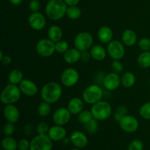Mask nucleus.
<instances>
[{
	"label": "nucleus",
	"mask_w": 150,
	"mask_h": 150,
	"mask_svg": "<svg viewBox=\"0 0 150 150\" xmlns=\"http://www.w3.org/2000/svg\"><path fill=\"white\" fill-rule=\"evenodd\" d=\"M62 95V88L57 82L51 81L45 83L41 89L40 95L43 101L53 104L57 103Z\"/></svg>",
	"instance_id": "f257e3e1"
},
{
	"label": "nucleus",
	"mask_w": 150,
	"mask_h": 150,
	"mask_svg": "<svg viewBox=\"0 0 150 150\" xmlns=\"http://www.w3.org/2000/svg\"><path fill=\"white\" fill-rule=\"evenodd\" d=\"M67 6L64 0H50L45 6V13L51 20H60L66 15Z\"/></svg>",
	"instance_id": "f03ea898"
},
{
	"label": "nucleus",
	"mask_w": 150,
	"mask_h": 150,
	"mask_svg": "<svg viewBox=\"0 0 150 150\" xmlns=\"http://www.w3.org/2000/svg\"><path fill=\"white\" fill-rule=\"evenodd\" d=\"M21 95V92L19 86L10 83L2 90L0 95V100L4 105H11L19 100Z\"/></svg>",
	"instance_id": "7ed1b4c3"
},
{
	"label": "nucleus",
	"mask_w": 150,
	"mask_h": 150,
	"mask_svg": "<svg viewBox=\"0 0 150 150\" xmlns=\"http://www.w3.org/2000/svg\"><path fill=\"white\" fill-rule=\"evenodd\" d=\"M90 111L94 119L98 121H103L109 118L112 109L111 105L108 102L100 100L93 104Z\"/></svg>",
	"instance_id": "20e7f679"
},
{
	"label": "nucleus",
	"mask_w": 150,
	"mask_h": 150,
	"mask_svg": "<svg viewBox=\"0 0 150 150\" xmlns=\"http://www.w3.org/2000/svg\"><path fill=\"white\" fill-rule=\"evenodd\" d=\"M103 96L102 88L98 84H92L86 88L82 94L83 101L88 104H93L99 102Z\"/></svg>",
	"instance_id": "39448f33"
},
{
	"label": "nucleus",
	"mask_w": 150,
	"mask_h": 150,
	"mask_svg": "<svg viewBox=\"0 0 150 150\" xmlns=\"http://www.w3.org/2000/svg\"><path fill=\"white\" fill-rule=\"evenodd\" d=\"M53 141L48 135H38L30 142L29 150H51Z\"/></svg>",
	"instance_id": "423d86ee"
},
{
	"label": "nucleus",
	"mask_w": 150,
	"mask_h": 150,
	"mask_svg": "<svg viewBox=\"0 0 150 150\" xmlns=\"http://www.w3.org/2000/svg\"><path fill=\"white\" fill-rule=\"evenodd\" d=\"M93 38L92 35L87 32H82L78 34L74 39L75 48L80 51H88L92 47Z\"/></svg>",
	"instance_id": "0eeeda50"
},
{
	"label": "nucleus",
	"mask_w": 150,
	"mask_h": 150,
	"mask_svg": "<svg viewBox=\"0 0 150 150\" xmlns=\"http://www.w3.org/2000/svg\"><path fill=\"white\" fill-rule=\"evenodd\" d=\"M36 51L42 57H51L56 51L55 42L49 38L40 40L36 45Z\"/></svg>",
	"instance_id": "6e6552de"
},
{
	"label": "nucleus",
	"mask_w": 150,
	"mask_h": 150,
	"mask_svg": "<svg viewBox=\"0 0 150 150\" xmlns=\"http://www.w3.org/2000/svg\"><path fill=\"white\" fill-rule=\"evenodd\" d=\"M79 80V73L76 69L68 67L62 72L61 75V81L66 87H72L78 83Z\"/></svg>",
	"instance_id": "1a4fd4ad"
},
{
	"label": "nucleus",
	"mask_w": 150,
	"mask_h": 150,
	"mask_svg": "<svg viewBox=\"0 0 150 150\" xmlns=\"http://www.w3.org/2000/svg\"><path fill=\"white\" fill-rule=\"evenodd\" d=\"M107 52L114 60H120L124 57L125 49L121 42L118 40H111L107 45Z\"/></svg>",
	"instance_id": "9d476101"
},
{
	"label": "nucleus",
	"mask_w": 150,
	"mask_h": 150,
	"mask_svg": "<svg viewBox=\"0 0 150 150\" xmlns=\"http://www.w3.org/2000/svg\"><path fill=\"white\" fill-rule=\"evenodd\" d=\"M119 122H120V125L122 130L129 133L136 132L139 126V123L137 119L133 116L128 115V114L125 116Z\"/></svg>",
	"instance_id": "9b49d317"
},
{
	"label": "nucleus",
	"mask_w": 150,
	"mask_h": 150,
	"mask_svg": "<svg viewBox=\"0 0 150 150\" xmlns=\"http://www.w3.org/2000/svg\"><path fill=\"white\" fill-rule=\"evenodd\" d=\"M29 26L35 31H40L45 28L46 25V19L42 13L37 12L32 13L28 18Z\"/></svg>",
	"instance_id": "f8f14e48"
},
{
	"label": "nucleus",
	"mask_w": 150,
	"mask_h": 150,
	"mask_svg": "<svg viewBox=\"0 0 150 150\" xmlns=\"http://www.w3.org/2000/svg\"><path fill=\"white\" fill-rule=\"evenodd\" d=\"M71 119V113L66 108H59L54 111L53 114V121L55 125L64 126L70 122Z\"/></svg>",
	"instance_id": "ddd939ff"
},
{
	"label": "nucleus",
	"mask_w": 150,
	"mask_h": 150,
	"mask_svg": "<svg viewBox=\"0 0 150 150\" xmlns=\"http://www.w3.org/2000/svg\"><path fill=\"white\" fill-rule=\"evenodd\" d=\"M103 86L107 90L114 91L117 89L121 84V77L118 73L114 72L107 74L103 81Z\"/></svg>",
	"instance_id": "4468645a"
},
{
	"label": "nucleus",
	"mask_w": 150,
	"mask_h": 150,
	"mask_svg": "<svg viewBox=\"0 0 150 150\" xmlns=\"http://www.w3.org/2000/svg\"><path fill=\"white\" fill-rule=\"evenodd\" d=\"M19 88L22 94L26 96L32 97L38 92V87L36 83L29 79H23L19 83Z\"/></svg>",
	"instance_id": "2eb2a0df"
},
{
	"label": "nucleus",
	"mask_w": 150,
	"mask_h": 150,
	"mask_svg": "<svg viewBox=\"0 0 150 150\" xmlns=\"http://www.w3.org/2000/svg\"><path fill=\"white\" fill-rule=\"evenodd\" d=\"M4 118L7 122L12 123H16L20 119V112L16 105L13 104L6 105L3 111Z\"/></svg>",
	"instance_id": "dca6fc26"
},
{
	"label": "nucleus",
	"mask_w": 150,
	"mask_h": 150,
	"mask_svg": "<svg viewBox=\"0 0 150 150\" xmlns=\"http://www.w3.org/2000/svg\"><path fill=\"white\" fill-rule=\"evenodd\" d=\"M48 136L53 142H59L64 139L67 136V131L63 126L55 125L50 127Z\"/></svg>",
	"instance_id": "f3484780"
},
{
	"label": "nucleus",
	"mask_w": 150,
	"mask_h": 150,
	"mask_svg": "<svg viewBox=\"0 0 150 150\" xmlns=\"http://www.w3.org/2000/svg\"><path fill=\"white\" fill-rule=\"evenodd\" d=\"M70 142L77 148H83L88 144V139L81 131L76 130L70 135Z\"/></svg>",
	"instance_id": "a211bd4d"
},
{
	"label": "nucleus",
	"mask_w": 150,
	"mask_h": 150,
	"mask_svg": "<svg viewBox=\"0 0 150 150\" xmlns=\"http://www.w3.org/2000/svg\"><path fill=\"white\" fill-rule=\"evenodd\" d=\"M64 60L67 64H75L81 60V51L76 48H69L64 54Z\"/></svg>",
	"instance_id": "6ab92c4d"
},
{
	"label": "nucleus",
	"mask_w": 150,
	"mask_h": 150,
	"mask_svg": "<svg viewBox=\"0 0 150 150\" xmlns=\"http://www.w3.org/2000/svg\"><path fill=\"white\" fill-rule=\"evenodd\" d=\"M98 37L102 43L108 44L113 38V31L109 26H103L98 30Z\"/></svg>",
	"instance_id": "aec40b11"
},
{
	"label": "nucleus",
	"mask_w": 150,
	"mask_h": 150,
	"mask_svg": "<svg viewBox=\"0 0 150 150\" xmlns=\"http://www.w3.org/2000/svg\"><path fill=\"white\" fill-rule=\"evenodd\" d=\"M83 100L76 97V98H73L69 101L67 108L71 114H79L83 111V106H84Z\"/></svg>",
	"instance_id": "412c9836"
},
{
	"label": "nucleus",
	"mask_w": 150,
	"mask_h": 150,
	"mask_svg": "<svg viewBox=\"0 0 150 150\" xmlns=\"http://www.w3.org/2000/svg\"><path fill=\"white\" fill-rule=\"evenodd\" d=\"M122 40L125 45L132 47L137 42V35L132 29H126L122 35Z\"/></svg>",
	"instance_id": "4be33fe9"
},
{
	"label": "nucleus",
	"mask_w": 150,
	"mask_h": 150,
	"mask_svg": "<svg viewBox=\"0 0 150 150\" xmlns=\"http://www.w3.org/2000/svg\"><path fill=\"white\" fill-rule=\"evenodd\" d=\"M90 54L92 58L96 61H102L106 57V51L102 45H95L91 48Z\"/></svg>",
	"instance_id": "5701e85b"
},
{
	"label": "nucleus",
	"mask_w": 150,
	"mask_h": 150,
	"mask_svg": "<svg viewBox=\"0 0 150 150\" xmlns=\"http://www.w3.org/2000/svg\"><path fill=\"white\" fill-rule=\"evenodd\" d=\"M48 36L51 40L57 42L61 40L63 36V32L61 28L57 25H53L50 26L48 30Z\"/></svg>",
	"instance_id": "b1692460"
},
{
	"label": "nucleus",
	"mask_w": 150,
	"mask_h": 150,
	"mask_svg": "<svg viewBox=\"0 0 150 150\" xmlns=\"http://www.w3.org/2000/svg\"><path fill=\"white\" fill-rule=\"evenodd\" d=\"M23 79V72L19 69H13L10 72L8 76V80L10 83L14 85L19 84Z\"/></svg>",
	"instance_id": "393cba45"
},
{
	"label": "nucleus",
	"mask_w": 150,
	"mask_h": 150,
	"mask_svg": "<svg viewBox=\"0 0 150 150\" xmlns=\"http://www.w3.org/2000/svg\"><path fill=\"white\" fill-rule=\"evenodd\" d=\"M136 83V76L131 72H126L122 76L121 83L125 88H130Z\"/></svg>",
	"instance_id": "a878e982"
},
{
	"label": "nucleus",
	"mask_w": 150,
	"mask_h": 150,
	"mask_svg": "<svg viewBox=\"0 0 150 150\" xmlns=\"http://www.w3.org/2000/svg\"><path fill=\"white\" fill-rule=\"evenodd\" d=\"M1 147L4 150H17L18 142L12 136H5L1 141Z\"/></svg>",
	"instance_id": "bb28decb"
},
{
	"label": "nucleus",
	"mask_w": 150,
	"mask_h": 150,
	"mask_svg": "<svg viewBox=\"0 0 150 150\" xmlns=\"http://www.w3.org/2000/svg\"><path fill=\"white\" fill-rule=\"evenodd\" d=\"M138 65L143 69H146L150 67V52L149 51H144L139 54L137 59Z\"/></svg>",
	"instance_id": "cd10ccee"
},
{
	"label": "nucleus",
	"mask_w": 150,
	"mask_h": 150,
	"mask_svg": "<svg viewBox=\"0 0 150 150\" xmlns=\"http://www.w3.org/2000/svg\"><path fill=\"white\" fill-rule=\"evenodd\" d=\"M81 10L77 5L68 6L66 12V15L69 18L72 20H77L81 16Z\"/></svg>",
	"instance_id": "c85d7f7f"
},
{
	"label": "nucleus",
	"mask_w": 150,
	"mask_h": 150,
	"mask_svg": "<svg viewBox=\"0 0 150 150\" xmlns=\"http://www.w3.org/2000/svg\"><path fill=\"white\" fill-rule=\"evenodd\" d=\"M51 111V104L45 101H42V103H40L38 107V113L41 117H45L49 115Z\"/></svg>",
	"instance_id": "c756f323"
},
{
	"label": "nucleus",
	"mask_w": 150,
	"mask_h": 150,
	"mask_svg": "<svg viewBox=\"0 0 150 150\" xmlns=\"http://www.w3.org/2000/svg\"><path fill=\"white\" fill-rule=\"evenodd\" d=\"M92 119H93V116H92L91 111H82L81 112L78 114V120H79V122L81 124L85 125Z\"/></svg>",
	"instance_id": "7c9ffc66"
},
{
	"label": "nucleus",
	"mask_w": 150,
	"mask_h": 150,
	"mask_svg": "<svg viewBox=\"0 0 150 150\" xmlns=\"http://www.w3.org/2000/svg\"><path fill=\"white\" fill-rule=\"evenodd\" d=\"M85 129L90 134H94L98 130V121L95 119H92L84 125Z\"/></svg>",
	"instance_id": "2f4dec72"
},
{
	"label": "nucleus",
	"mask_w": 150,
	"mask_h": 150,
	"mask_svg": "<svg viewBox=\"0 0 150 150\" xmlns=\"http://www.w3.org/2000/svg\"><path fill=\"white\" fill-rule=\"evenodd\" d=\"M139 114L144 120H150V102L145 103L141 106Z\"/></svg>",
	"instance_id": "473e14b6"
},
{
	"label": "nucleus",
	"mask_w": 150,
	"mask_h": 150,
	"mask_svg": "<svg viewBox=\"0 0 150 150\" xmlns=\"http://www.w3.org/2000/svg\"><path fill=\"white\" fill-rule=\"evenodd\" d=\"M55 48L56 51L59 54H64L69 49V45L65 40H61L55 42Z\"/></svg>",
	"instance_id": "72a5a7b5"
},
{
	"label": "nucleus",
	"mask_w": 150,
	"mask_h": 150,
	"mask_svg": "<svg viewBox=\"0 0 150 150\" xmlns=\"http://www.w3.org/2000/svg\"><path fill=\"white\" fill-rule=\"evenodd\" d=\"M126 115H127V108L125 105H120L114 114V120L117 122H120Z\"/></svg>",
	"instance_id": "f704fd0d"
},
{
	"label": "nucleus",
	"mask_w": 150,
	"mask_h": 150,
	"mask_svg": "<svg viewBox=\"0 0 150 150\" xmlns=\"http://www.w3.org/2000/svg\"><path fill=\"white\" fill-rule=\"evenodd\" d=\"M49 126L45 122H41L37 126V133L38 135H48L49 131Z\"/></svg>",
	"instance_id": "c9c22d12"
},
{
	"label": "nucleus",
	"mask_w": 150,
	"mask_h": 150,
	"mask_svg": "<svg viewBox=\"0 0 150 150\" xmlns=\"http://www.w3.org/2000/svg\"><path fill=\"white\" fill-rule=\"evenodd\" d=\"M3 133L5 136H12L15 133L14 123L7 122L3 127Z\"/></svg>",
	"instance_id": "e433bc0d"
},
{
	"label": "nucleus",
	"mask_w": 150,
	"mask_h": 150,
	"mask_svg": "<svg viewBox=\"0 0 150 150\" xmlns=\"http://www.w3.org/2000/svg\"><path fill=\"white\" fill-rule=\"evenodd\" d=\"M144 144L140 140H133L127 146V150H143Z\"/></svg>",
	"instance_id": "4c0bfd02"
},
{
	"label": "nucleus",
	"mask_w": 150,
	"mask_h": 150,
	"mask_svg": "<svg viewBox=\"0 0 150 150\" xmlns=\"http://www.w3.org/2000/svg\"><path fill=\"white\" fill-rule=\"evenodd\" d=\"M139 47L143 51H149L150 50V39L143 38L139 41Z\"/></svg>",
	"instance_id": "58836bf2"
},
{
	"label": "nucleus",
	"mask_w": 150,
	"mask_h": 150,
	"mask_svg": "<svg viewBox=\"0 0 150 150\" xmlns=\"http://www.w3.org/2000/svg\"><path fill=\"white\" fill-rule=\"evenodd\" d=\"M111 68L113 72L116 73H120L123 70V65L120 60H114V62L111 64Z\"/></svg>",
	"instance_id": "ea45409f"
},
{
	"label": "nucleus",
	"mask_w": 150,
	"mask_h": 150,
	"mask_svg": "<svg viewBox=\"0 0 150 150\" xmlns=\"http://www.w3.org/2000/svg\"><path fill=\"white\" fill-rule=\"evenodd\" d=\"M29 7L32 13L39 12L40 9V3L38 0H31L29 4Z\"/></svg>",
	"instance_id": "a19ab883"
},
{
	"label": "nucleus",
	"mask_w": 150,
	"mask_h": 150,
	"mask_svg": "<svg viewBox=\"0 0 150 150\" xmlns=\"http://www.w3.org/2000/svg\"><path fill=\"white\" fill-rule=\"evenodd\" d=\"M30 148V142L27 139H21L18 142V149L19 150H29Z\"/></svg>",
	"instance_id": "79ce46f5"
},
{
	"label": "nucleus",
	"mask_w": 150,
	"mask_h": 150,
	"mask_svg": "<svg viewBox=\"0 0 150 150\" xmlns=\"http://www.w3.org/2000/svg\"><path fill=\"white\" fill-rule=\"evenodd\" d=\"M34 126L32 124H28L23 127V132L26 135L29 136V135H32V133L34 132Z\"/></svg>",
	"instance_id": "37998d69"
},
{
	"label": "nucleus",
	"mask_w": 150,
	"mask_h": 150,
	"mask_svg": "<svg viewBox=\"0 0 150 150\" xmlns=\"http://www.w3.org/2000/svg\"><path fill=\"white\" fill-rule=\"evenodd\" d=\"M92 58V56H91L90 52H88V51H82L81 52V59L84 62L89 61L90 59Z\"/></svg>",
	"instance_id": "c03bdc74"
},
{
	"label": "nucleus",
	"mask_w": 150,
	"mask_h": 150,
	"mask_svg": "<svg viewBox=\"0 0 150 150\" xmlns=\"http://www.w3.org/2000/svg\"><path fill=\"white\" fill-rule=\"evenodd\" d=\"M0 61H1V62L3 63V64H4V65H9V64H11L13 59H12V58L10 56L4 55L3 56L2 58L0 59Z\"/></svg>",
	"instance_id": "a18cd8bd"
},
{
	"label": "nucleus",
	"mask_w": 150,
	"mask_h": 150,
	"mask_svg": "<svg viewBox=\"0 0 150 150\" xmlns=\"http://www.w3.org/2000/svg\"><path fill=\"white\" fill-rule=\"evenodd\" d=\"M80 0H64L67 6H75L77 5Z\"/></svg>",
	"instance_id": "49530a36"
},
{
	"label": "nucleus",
	"mask_w": 150,
	"mask_h": 150,
	"mask_svg": "<svg viewBox=\"0 0 150 150\" xmlns=\"http://www.w3.org/2000/svg\"><path fill=\"white\" fill-rule=\"evenodd\" d=\"M10 2L14 6H18L22 3L23 0H9Z\"/></svg>",
	"instance_id": "de8ad7c7"
},
{
	"label": "nucleus",
	"mask_w": 150,
	"mask_h": 150,
	"mask_svg": "<svg viewBox=\"0 0 150 150\" xmlns=\"http://www.w3.org/2000/svg\"><path fill=\"white\" fill-rule=\"evenodd\" d=\"M70 150H81V149H79V148H73V149H70Z\"/></svg>",
	"instance_id": "09e8293b"
},
{
	"label": "nucleus",
	"mask_w": 150,
	"mask_h": 150,
	"mask_svg": "<svg viewBox=\"0 0 150 150\" xmlns=\"http://www.w3.org/2000/svg\"><path fill=\"white\" fill-rule=\"evenodd\" d=\"M149 83H150V79H149Z\"/></svg>",
	"instance_id": "8fccbe9b"
},
{
	"label": "nucleus",
	"mask_w": 150,
	"mask_h": 150,
	"mask_svg": "<svg viewBox=\"0 0 150 150\" xmlns=\"http://www.w3.org/2000/svg\"><path fill=\"white\" fill-rule=\"evenodd\" d=\"M18 150H19V149H18Z\"/></svg>",
	"instance_id": "3c124183"
}]
</instances>
